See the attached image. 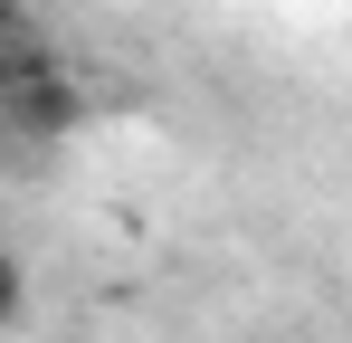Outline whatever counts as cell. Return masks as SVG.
I'll list each match as a JSON object with an SVG mask.
<instances>
[{"label":"cell","instance_id":"6da1fadb","mask_svg":"<svg viewBox=\"0 0 352 343\" xmlns=\"http://www.w3.org/2000/svg\"><path fill=\"white\" fill-rule=\"evenodd\" d=\"M0 105H10V124H19L29 143H58V134L86 124V86L38 48V29H10V57H0Z\"/></svg>","mask_w":352,"mask_h":343}]
</instances>
